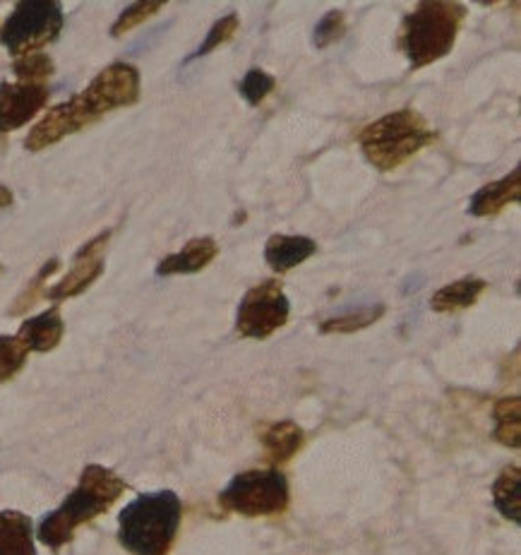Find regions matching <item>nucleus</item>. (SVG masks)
I'll return each instance as SVG.
<instances>
[{"instance_id":"nucleus-1","label":"nucleus","mask_w":521,"mask_h":555,"mask_svg":"<svg viewBox=\"0 0 521 555\" xmlns=\"http://www.w3.org/2000/svg\"><path fill=\"white\" fill-rule=\"evenodd\" d=\"M140 99V70L130 63H114L99 73L84 92L75 94L68 102L53 106L39 124L29 130L25 147L41 152L63 138L75 135L87 126L116 108L138 104Z\"/></svg>"},{"instance_id":"nucleus-2","label":"nucleus","mask_w":521,"mask_h":555,"mask_svg":"<svg viewBox=\"0 0 521 555\" xmlns=\"http://www.w3.org/2000/svg\"><path fill=\"white\" fill-rule=\"evenodd\" d=\"M126 481L106 466L90 464L82 472L75 491L65 498V503L43 517L39 525V541L47 543L49 548L65 546L75 537L77 527L108 513V507L126 493Z\"/></svg>"},{"instance_id":"nucleus-3","label":"nucleus","mask_w":521,"mask_h":555,"mask_svg":"<svg viewBox=\"0 0 521 555\" xmlns=\"http://www.w3.org/2000/svg\"><path fill=\"white\" fill-rule=\"evenodd\" d=\"M464 20H467V8L461 3H452V0L418 3L399 29V49L408 59V68H428L450 55Z\"/></svg>"},{"instance_id":"nucleus-4","label":"nucleus","mask_w":521,"mask_h":555,"mask_svg":"<svg viewBox=\"0 0 521 555\" xmlns=\"http://www.w3.org/2000/svg\"><path fill=\"white\" fill-rule=\"evenodd\" d=\"M183 503L173 491L144 493L118 517V541L132 555H166L181 529Z\"/></svg>"},{"instance_id":"nucleus-5","label":"nucleus","mask_w":521,"mask_h":555,"mask_svg":"<svg viewBox=\"0 0 521 555\" xmlns=\"http://www.w3.org/2000/svg\"><path fill=\"white\" fill-rule=\"evenodd\" d=\"M432 140H435V128L416 108L392 111L365 126L359 135L365 159L382 173L396 171Z\"/></svg>"},{"instance_id":"nucleus-6","label":"nucleus","mask_w":521,"mask_h":555,"mask_svg":"<svg viewBox=\"0 0 521 555\" xmlns=\"http://www.w3.org/2000/svg\"><path fill=\"white\" fill-rule=\"evenodd\" d=\"M219 505L240 517H272L288 507V481L279 469H250L231 479Z\"/></svg>"},{"instance_id":"nucleus-7","label":"nucleus","mask_w":521,"mask_h":555,"mask_svg":"<svg viewBox=\"0 0 521 555\" xmlns=\"http://www.w3.org/2000/svg\"><path fill=\"white\" fill-rule=\"evenodd\" d=\"M63 29V8L55 0H22L0 27V43L22 59L55 41Z\"/></svg>"},{"instance_id":"nucleus-8","label":"nucleus","mask_w":521,"mask_h":555,"mask_svg":"<svg viewBox=\"0 0 521 555\" xmlns=\"http://www.w3.org/2000/svg\"><path fill=\"white\" fill-rule=\"evenodd\" d=\"M291 315V304L279 280H264L243 296L236 315V332L246 339H268L282 330Z\"/></svg>"},{"instance_id":"nucleus-9","label":"nucleus","mask_w":521,"mask_h":555,"mask_svg":"<svg viewBox=\"0 0 521 555\" xmlns=\"http://www.w3.org/2000/svg\"><path fill=\"white\" fill-rule=\"evenodd\" d=\"M108 241L110 231H104L102 236H96L87 246H82V250L75 255L70 272L58 284L49 288L47 298H51V301H65V298H73L82 294L84 288H90L104 272V253Z\"/></svg>"},{"instance_id":"nucleus-10","label":"nucleus","mask_w":521,"mask_h":555,"mask_svg":"<svg viewBox=\"0 0 521 555\" xmlns=\"http://www.w3.org/2000/svg\"><path fill=\"white\" fill-rule=\"evenodd\" d=\"M47 85L3 82L0 85V132H13L27 126L49 104Z\"/></svg>"},{"instance_id":"nucleus-11","label":"nucleus","mask_w":521,"mask_h":555,"mask_svg":"<svg viewBox=\"0 0 521 555\" xmlns=\"http://www.w3.org/2000/svg\"><path fill=\"white\" fill-rule=\"evenodd\" d=\"M521 197V169L517 166L505 179L493 181L476 191L469 203V215L473 217H495L500 215L507 205L519 203Z\"/></svg>"},{"instance_id":"nucleus-12","label":"nucleus","mask_w":521,"mask_h":555,"mask_svg":"<svg viewBox=\"0 0 521 555\" xmlns=\"http://www.w3.org/2000/svg\"><path fill=\"white\" fill-rule=\"evenodd\" d=\"M219 255V246L214 238L203 236L187 241L179 253L166 255L159 262L157 274L159 276H171V274H195L203 272L209 262H214Z\"/></svg>"},{"instance_id":"nucleus-13","label":"nucleus","mask_w":521,"mask_h":555,"mask_svg":"<svg viewBox=\"0 0 521 555\" xmlns=\"http://www.w3.org/2000/svg\"><path fill=\"white\" fill-rule=\"evenodd\" d=\"M317 253V243L308 236H284V233H274L270 241L264 243V260H268L274 272H288L313 258Z\"/></svg>"},{"instance_id":"nucleus-14","label":"nucleus","mask_w":521,"mask_h":555,"mask_svg":"<svg viewBox=\"0 0 521 555\" xmlns=\"http://www.w3.org/2000/svg\"><path fill=\"white\" fill-rule=\"evenodd\" d=\"M63 318H61V310L58 308H51L47 313H41L37 318L27 320V323H22L17 337L22 339V344L29 351H51L61 344L63 339Z\"/></svg>"},{"instance_id":"nucleus-15","label":"nucleus","mask_w":521,"mask_h":555,"mask_svg":"<svg viewBox=\"0 0 521 555\" xmlns=\"http://www.w3.org/2000/svg\"><path fill=\"white\" fill-rule=\"evenodd\" d=\"M260 438L270 462L284 464L296 457V452L303 448L305 433L301 426L294 424V421H274V424L264 426Z\"/></svg>"},{"instance_id":"nucleus-16","label":"nucleus","mask_w":521,"mask_h":555,"mask_svg":"<svg viewBox=\"0 0 521 555\" xmlns=\"http://www.w3.org/2000/svg\"><path fill=\"white\" fill-rule=\"evenodd\" d=\"M0 555H37L35 527L22 513H0Z\"/></svg>"},{"instance_id":"nucleus-17","label":"nucleus","mask_w":521,"mask_h":555,"mask_svg":"<svg viewBox=\"0 0 521 555\" xmlns=\"http://www.w3.org/2000/svg\"><path fill=\"white\" fill-rule=\"evenodd\" d=\"M485 288L487 282L479 280V276H464L459 282H452L438 288L430 298V306L432 310H438V313H457V310L476 306Z\"/></svg>"},{"instance_id":"nucleus-18","label":"nucleus","mask_w":521,"mask_h":555,"mask_svg":"<svg viewBox=\"0 0 521 555\" xmlns=\"http://www.w3.org/2000/svg\"><path fill=\"white\" fill-rule=\"evenodd\" d=\"M519 486H521V472H519L517 464L505 466L500 476L495 479V486H493L495 509L505 519H512L515 525H519V505H521Z\"/></svg>"},{"instance_id":"nucleus-19","label":"nucleus","mask_w":521,"mask_h":555,"mask_svg":"<svg viewBox=\"0 0 521 555\" xmlns=\"http://www.w3.org/2000/svg\"><path fill=\"white\" fill-rule=\"evenodd\" d=\"M385 315V306H365L359 310H349V313L343 315H335L325 320L323 325H320V332L323 335H331V332H341V335H349V332H359L378 323V320Z\"/></svg>"},{"instance_id":"nucleus-20","label":"nucleus","mask_w":521,"mask_h":555,"mask_svg":"<svg viewBox=\"0 0 521 555\" xmlns=\"http://www.w3.org/2000/svg\"><path fill=\"white\" fill-rule=\"evenodd\" d=\"M519 409L521 402L519 397H507V399H497L495 404V438L503 442L507 448L519 450L521 446V433H519Z\"/></svg>"},{"instance_id":"nucleus-21","label":"nucleus","mask_w":521,"mask_h":555,"mask_svg":"<svg viewBox=\"0 0 521 555\" xmlns=\"http://www.w3.org/2000/svg\"><path fill=\"white\" fill-rule=\"evenodd\" d=\"M13 70L17 75L19 82H27V85H43L53 75L55 65L49 59L47 53H27L22 55V59H15L13 63Z\"/></svg>"},{"instance_id":"nucleus-22","label":"nucleus","mask_w":521,"mask_h":555,"mask_svg":"<svg viewBox=\"0 0 521 555\" xmlns=\"http://www.w3.org/2000/svg\"><path fill=\"white\" fill-rule=\"evenodd\" d=\"M238 27H240V17H238L236 13H229L226 17L217 20L214 25H212V29L207 31L205 41L199 43V49H197V51L191 55V59L185 61V63H191V61H195V59H205V55H209L212 51H217L219 47H224L226 41H231V39L236 37Z\"/></svg>"},{"instance_id":"nucleus-23","label":"nucleus","mask_w":521,"mask_h":555,"mask_svg":"<svg viewBox=\"0 0 521 555\" xmlns=\"http://www.w3.org/2000/svg\"><path fill=\"white\" fill-rule=\"evenodd\" d=\"M29 349L22 344V339L15 337H0V383H8L10 377H15L22 365L27 363Z\"/></svg>"},{"instance_id":"nucleus-24","label":"nucleus","mask_w":521,"mask_h":555,"mask_svg":"<svg viewBox=\"0 0 521 555\" xmlns=\"http://www.w3.org/2000/svg\"><path fill=\"white\" fill-rule=\"evenodd\" d=\"M274 87H276L274 75L264 73L260 68H252L243 75L238 90H240V96L246 99L250 106H260L264 99L274 92Z\"/></svg>"},{"instance_id":"nucleus-25","label":"nucleus","mask_w":521,"mask_h":555,"mask_svg":"<svg viewBox=\"0 0 521 555\" xmlns=\"http://www.w3.org/2000/svg\"><path fill=\"white\" fill-rule=\"evenodd\" d=\"M343 35H347V15L341 10H331L323 20L317 22L313 31V43L317 49H327L331 43H337Z\"/></svg>"},{"instance_id":"nucleus-26","label":"nucleus","mask_w":521,"mask_h":555,"mask_svg":"<svg viewBox=\"0 0 521 555\" xmlns=\"http://www.w3.org/2000/svg\"><path fill=\"white\" fill-rule=\"evenodd\" d=\"M164 8V3H132L130 8H126L120 17L116 20V25L110 27V37H123L132 27L142 25L144 20H149L159 13Z\"/></svg>"},{"instance_id":"nucleus-27","label":"nucleus","mask_w":521,"mask_h":555,"mask_svg":"<svg viewBox=\"0 0 521 555\" xmlns=\"http://www.w3.org/2000/svg\"><path fill=\"white\" fill-rule=\"evenodd\" d=\"M55 268H58V260H51L49 264H43V270L37 274L35 284H31V286L27 288V294H25V296H19V298H17V304H15V308H13V310H10V313L17 315L19 310H25V308H29L31 304H35V301H37V288H39V284H43V280H47V276H51V274L55 272Z\"/></svg>"},{"instance_id":"nucleus-28","label":"nucleus","mask_w":521,"mask_h":555,"mask_svg":"<svg viewBox=\"0 0 521 555\" xmlns=\"http://www.w3.org/2000/svg\"><path fill=\"white\" fill-rule=\"evenodd\" d=\"M10 205H13V193H10L5 185H0V209Z\"/></svg>"}]
</instances>
